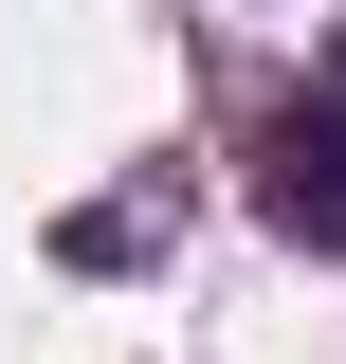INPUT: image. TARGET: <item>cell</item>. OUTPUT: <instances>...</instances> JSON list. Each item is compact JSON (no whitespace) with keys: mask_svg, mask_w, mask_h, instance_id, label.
<instances>
[{"mask_svg":"<svg viewBox=\"0 0 346 364\" xmlns=\"http://www.w3.org/2000/svg\"><path fill=\"white\" fill-rule=\"evenodd\" d=\"M256 200H273V237H310V255H346V91H310V109H273V146H256Z\"/></svg>","mask_w":346,"mask_h":364,"instance_id":"1","label":"cell"}]
</instances>
